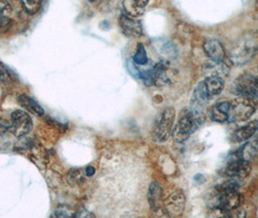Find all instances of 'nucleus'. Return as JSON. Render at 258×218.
<instances>
[{"instance_id":"obj_34","label":"nucleus","mask_w":258,"mask_h":218,"mask_svg":"<svg viewBox=\"0 0 258 218\" xmlns=\"http://www.w3.org/2000/svg\"><path fill=\"white\" fill-rule=\"evenodd\" d=\"M89 1H90V2H95L96 0H89Z\"/></svg>"},{"instance_id":"obj_5","label":"nucleus","mask_w":258,"mask_h":218,"mask_svg":"<svg viewBox=\"0 0 258 218\" xmlns=\"http://www.w3.org/2000/svg\"><path fill=\"white\" fill-rule=\"evenodd\" d=\"M234 92L247 100H258V78L249 74L238 78L233 86Z\"/></svg>"},{"instance_id":"obj_29","label":"nucleus","mask_w":258,"mask_h":218,"mask_svg":"<svg viewBox=\"0 0 258 218\" xmlns=\"http://www.w3.org/2000/svg\"><path fill=\"white\" fill-rule=\"evenodd\" d=\"M10 130V122L5 119H0V136Z\"/></svg>"},{"instance_id":"obj_18","label":"nucleus","mask_w":258,"mask_h":218,"mask_svg":"<svg viewBox=\"0 0 258 218\" xmlns=\"http://www.w3.org/2000/svg\"><path fill=\"white\" fill-rule=\"evenodd\" d=\"M167 70V66L162 62L154 66V68H153V83H154V85L157 87H162L167 84L169 82Z\"/></svg>"},{"instance_id":"obj_15","label":"nucleus","mask_w":258,"mask_h":218,"mask_svg":"<svg viewBox=\"0 0 258 218\" xmlns=\"http://www.w3.org/2000/svg\"><path fill=\"white\" fill-rule=\"evenodd\" d=\"M18 102L21 105V107H23L28 113L35 116H43L45 115L44 109L33 98L29 97L26 94L20 95L18 98Z\"/></svg>"},{"instance_id":"obj_19","label":"nucleus","mask_w":258,"mask_h":218,"mask_svg":"<svg viewBox=\"0 0 258 218\" xmlns=\"http://www.w3.org/2000/svg\"><path fill=\"white\" fill-rule=\"evenodd\" d=\"M210 97L207 93L204 83L201 82L194 90V97H192V104L198 105V106H203L209 102Z\"/></svg>"},{"instance_id":"obj_1","label":"nucleus","mask_w":258,"mask_h":218,"mask_svg":"<svg viewBox=\"0 0 258 218\" xmlns=\"http://www.w3.org/2000/svg\"><path fill=\"white\" fill-rule=\"evenodd\" d=\"M205 121L201 106L192 104L190 109H183L179 116L178 123L172 132L173 138L178 142H183L199 128Z\"/></svg>"},{"instance_id":"obj_3","label":"nucleus","mask_w":258,"mask_h":218,"mask_svg":"<svg viewBox=\"0 0 258 218\" xmlns=\"http://www.w3.org/2000/svg\"><path fill=\"white\" fill-rule=\"evenodd\" d=\"M250 173L249 161L242 157L241 150L236 152L223 169V175L229 179L243 180Z\"/></svg>"},{"instance_id":"obj_11","label":"nucleus","mask_w":258,"mask_h":218,"mask_svg":"<svg viewBox=\"0 0 258 218\" xmlns=\"http://www.w3.org/2000/svg\"><path fill=\"white\" fill-rule=\"evenodd\" d=\"M231 109V102L229 101H221L215 104L209 111L210 118L219 123H224L228 121L229 112Z\"/></svg>"},{"instance_id":"obj_7","label":"nucleus","mask_w":258,"mask_h":218,"mask_svg":"<svg viewBox=\"0 0 258 218\" xmlns=\"http://www.w3.org/2000/svg\"><path fill=\"white\" fill-rule=\"evenodd\" d=\"M254 113V107L246 100H237L231 103L228 121L239 122L248 119Z\"/></svg>"},{"instance_id":"obj_20","label":"nucleus","mask_w":258,"mask_h":218,"mask_svg":"<svg viewBox=\"0 0 258 218\" xmlns=\"http://www.w3.org/2000/svg\"><path fill=\"white\" fill-rule=\"evenodd\" d=\"M123 9L125 15L131 18H137L144 13V8L140 7L135 0H124Z\"/></svg>"},{"instance_id":"obj_17","label":"nucleus","mask_w":258,"mask_h":218,"mask_svg":"<svg viewBox=\"0 0 258 218\" xmlns=\"http://www.w3.org/2000/svg\"><path fill=\"white\" fill-rule=\"evenodd\" d=\"M156 50L159 51L160 55L164 58V60H171L177 56V50L175 46L168 40H159L156 43Z\"/></svg>"},{"instance_id":"obj_23","label":"nucleus","mask_w":258,"mask_h":218,"mask_svg":"<svg viewBox=\"0 0 258 218\" xmlns=\"http://www.w3.org/2000/svg\"><path fill=\"white\" fill-rule=\"evenodd\" d=\"M12 26V21L9 16L0 15V33L8 31Z\"/></svg>"},{"instance_id":"obj_9","label":"nucleus","mask_w":258,"mask_h":218,"mask_svg":"<svg viewBox=\"0 0 258 218\" xmlns=\"http://www.w3.org/2000/svg\"><path fill=\"white\" fill-rule=\"evenodd\" d=\"M119 26L124 35L130 38H138L142 36L143 27L141 23L135 18L122 15L119 18Z\"/></svg>"},{"instance_id":"obj_27","label":"nucleus","mask_w":258,"mask_h":218,"mask_svg":"<svg viewBox=\"0 0 258 218\" xmlns=\"http://www.w3.org/2000/svg\"><path fill=\"white\" fill-rule=\"evenodd\" d=\"M12 11L11 5L8 0H0V15L3 16H10Z\"/></svg>"},{"instance_id":"obj_8","label":"nucleus","mask_w":258,"mask_h":218,"mask_svg":"<svg viewBox=\"0 0 258 218\" xmlns=\"http://www.w3.org/2000/svg\"><path fill=\"white\" fill-rule=\"evenodd\" d=\"M165 211L171 217L181 216L185 205V196L182 190H176L169 195L164 202Z\"/></svg>"},{"instance_id":"obj_21","label":"nucleus","mask_w":258,"mask_h":218,"mask_svg":"<svg viewBox=\"0 0 258 218\" xmlns=\"http://www.w3.org/2000/svg\"><path fill=\"white\" fill-rule=\"evenodd\" d=\"M133 61L138 66H145L149 62L147 51H146V49L142 43H139L137 46V50L135 51L134 56H133Z\"/></svg>"},{"instance_id":"obj_28","label":"nucleus","mask_w":258,"mask_h":218,"mask_svg":"<svg viewBox=\"0 0 258 218\" xmlns=\"http://www.w3.org/2000/svg\"><path fill=\"white\" fill-rule=\"evenodd\" d=\"M10 79L9 71L7 70L6 66L0 61V81L1 82H8Z\"/></svg>"},{"instance_id":"obj_14","label":"nucleus","mask_w":258,"mask_h":218,"mask_svg":"<svg viewBox=\"0 0 258 218\" xmlns=\"http://www.w3.org/2000/svg\"><path fill=\"white\" fill-rule=\"evenodd\" d=\"M203 83L210 99H212L215 96H218L224 89V79L222 78L210 76L206 77Z\"/></svg>"},{"instance_id":"obj_25","label":"nucleus","mask_w":258,"mask_h":218,"mask_svg":"<svg viewBox=\"0 0 258 218\" xmlns=\"http://www.w3.org/2000/svg\"><path fill=\"white\" fill-rule=\"evenodd\" d=\"M75 212H73L71 209H69L68 207L61 206L55 209L53 216L55 217H74Z\"/></svg>"},{"instance_id":"obj_13","label":"nucleus","mask_w":258,"mask_h":218,"mask_svg":"<svg viewBox=\"0 0 258 218\" xmlns=\"http://www.w3.org/2000/svg\"><path fill=\"white\" fill-rule=\"evenodd\" d=\"M203 72L206 77L210 76H217V77L222 78L224 79L229 75V67L227 64L224 63V61H215V60H210L207 62L206 64L203 67Z\"/></svg>"},{"instance_id":"obj_30","label":"nucleus","mask_w":258,"mask_h":218,"mask_svg":"<svg viewBox=\"0 0 258 218\" xmlns=\"http://www.w3.org/2000/svg\"><path fill=\"white\" fill-rule=\"evenodd\" d=\"M74 217H94V215L91 213L90 211H88L87 209H79L78 211L75 212L74 214Z\"/></svg>"},{"instance_id":"obj_10","label":"nucleus","mask_w":258,"mask_h":218,"mask_svg":"<svg viewBox=\"0 0 258 218\" xmlns=\"http://www.w3.org/2000/svg\"><path fill=\"white\" fill-rule=\"evenodd\" d=\"M204 51L211 60L215 61H224L225 51L219 40L217 39H208L203 45Z\"/></svg>"},{"instance_id":"obj_26","label":"nucleus","mask_w":258,"mask_h":218,"mask_svg":"<svg viewBox=\"0 0 258 218\" xmlns=\"http://www.w3.org/2000/svg\"><path fill=\"white\" fill-rule=\"evenodd\" d=\"M127 69H128L129 73L136 78V79H140V69L138 68V65L136 64L133 59L132 60H127Z\"/></svg>"},{"instance_id":"obj_4","label":"nucleus","mask_w":258,"mask_h":218,"mask_svg":"<svg viewBox=\"0 0 258 218\" xmlns=\"http://www.w3.org/2000/svg\"><path fill=\"white\" fill-rule=\"evenodd\" d=\"M176 112L174 108H166L159 116L154 128V139L158 142L167 141L172 134Z\"/></svg>"},{"instance_id":"obj_32","label":"nucleus","mask_w":258,"mask_h":218,"mask_svg":"<svg viewBox=\"0 0 258 218\" xmlns=\"http://www.w3.org/2000/svg\"><path fill=\"white\" fill-rule=\"evenodd\" d=\"M135 1L137 2V4H138L140 7L145 8V7L148 5V3H149L150 0H135Z\"/></svg>"},{"instance_id":"obj_22","label":"nucleus","mask_w":258,"mask_h":218,"mask_svg":"<svg viewBox=\"0 0 258 218\" xmlns=\"http://www.w3.org/2000/svg\"><path fill=\"white\" fill-rule=\"evenodd\" d=\"M21 2L28 15L37 13L42 6V0H21Z\"/></svg>"},{"instance_id":"obj_33","label":"nucleus","mask_w":258,"mask_h":218,"mask_svg":"<svg viewBox=\"0 0 258 218\" xmlns=\"http://www.w3.org/2000/svg\"><path fill=\"white\" fill-rule=\"evenodd\" d=\"M253 144H254V147L256 148V150L258 151V137L256 138V140L254 141V142H253Z\"/></svg>"},{"instance_id":"obj_24","label":"nucleus","mask_w":258,"mask_h":218,"mask_svg":"<svg viewBox=\"0 0 258 218\" xmlns=\"http://www.w3.org/2000/svg\"><path fill=\"white\" fill-rule=\"evenodd\" d=\"M68 180L72 184H79V183H82L85 180V176H83L80 171L72 170L70 172V174L68 175Z\"/></svg>"},{"instance_id":"obj_31","label":"nucleus","mask_w":258,"mask_h":218,"mask_svg":"<svg viewBox=\"0 0 258 218\" xmlns=\"http://www.w3.org/2000/svg\"><path fill=\"white\" fill-rule=\"evenodd\" d=\"M85 173H86V176L88 178H91L95 174V169H94V167H92V166H89V167L85 169Z\"/></svg>"},{"instance_id":"obj_12","label":"nucleus","mask_w":258,"mask_h":218,"mask_svg":"<svg viewBox=\"0 0 258 218\" xmlns=\"http://www.w3.org/2000/svg\"><path fill=\"white\" fill-rule=\"evenodd\" d=\"M148 200L150 206L154 211H158L163 206V191L158 182L153 181L150 184L148 190Z\"/></svg>"},{"instance_id":"obj_2","label":"nucleus","mask_w":258,"mask_h":218,"mask_svg":"<svg viewBox=\"0 0 258 218\" xmlns=\"http://www.w3.org/2000/svg\"><path fill=\"white\" fill-rule=\"evenodd\" d=\"M258 51V31L247 32L239 39L230 51L229 58L236 66L249 62Z\"/></svg>"},{"instance_id":"obj_6","label":"nucleus","mask_w":258,"mask_h":218,"mask_svg":"<svg viewBox=\"0 0 258 218\" xmlns=\"http://www.w3.org/2000/svg\"><path fill=\"white\" fill-rule=\"evenodd\" d=\"M33 128V122L30 116L22 110H17L11 115L10 132L17 138H24Z\"/></svg>"},{"instance_id":"obj_16","label":"nucleus","mask_w":258,"mask_h":218,"mask_svg":"<svg viewBox=\"0 0 258 218\" xmlns=\"http://www.w3.org/2000/svg\"><path fill=\"white\" fill-rule=\"evenodd\" d=\"M258 130L257 120H252L245 124V126L241 127L235 131L234 133V141L237 142H242L251 138Z\"/></svg>"}]
</instances>
